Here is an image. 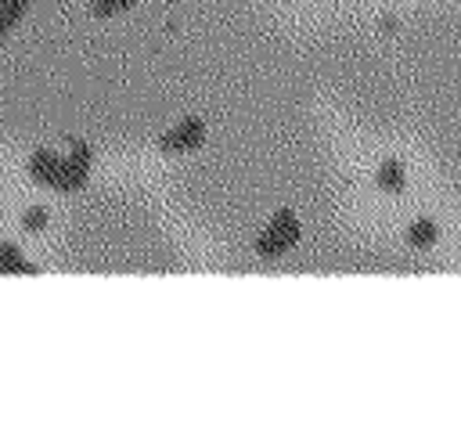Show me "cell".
<instances>
[{
    "label": "cell",
    "mask_w": 461,
    "mask_h": 436,
    "mask_svg": "<svg viewBox=\"0 0 461 436\" xmlns=\"http://www.w3.org/2000/svg\"><path fill=\"white\" fill-rule=\"evenodd\" d=\"M90 162H94V151L83 141H68V151L36 148L29 155V177L50 191L72 195L90 180Z\"/></svg>",
    "instance_id": "1"
},
{
    "label": "cell",
    "mask_w": 461,
    "mask_h": 436,
    "mask_svg": "<svg viewBox=\"0 0 461 436\" xmlns=\"http://www.w3.org/2000/svg\"><path fill=\"white\" fill-rule=\"evenodd\" d=\"M299 238H303V227H299V216L292 213V209H277L274 216H270V223L259 231V238H256V256H263V259H281L288 249H295L299 245Z\"/></svg>",
    "instance_id": "2"
},
{
    "label": "cell",
    "mask_w": 461,
    "mask_h": 436,
    "mask_svg": "<svg viewBox=\"0 0 461 436\" xmlns=\"http://www.w3.org/2000/svg\"><path fill=\"white\" fill-rule=\"evenodd\" d=\"M205 123L202 119H180L176 126H169L162 137H158V148L166 151V155H187V151H198L202 144H205Z\"/></svg>",
    "instance_id": "3"
},
{
    "label": "cell",
    "mask_w": 461,
    "mask_h": 436,
    "mask_svg": "<svg viewBox=\"0 0 461 436\" xmlns=\"http://www.w3.org/2000/svg\"><path fill=\"white\" fill-rule=\"evenodd\" d=\"M375 184H378L382 191H389V195H400V191L407 187V169H403V162L385 159V162L375 169Z\"/></svg>",
    "instance_id": "4"
},
{
    "label": "cell",
    "mask_w": 461,
    "mask_h": 436,
    "mask_svg": "<svg viewBox=\"0 0 461 436\" xmlns=\"http://www.w3.org/2000/svg\"><path fill=\"white\" fill-rule=\"evenodd\" d=\"M25 11H29V0H0V43L18 29Z\"/></svg>",
    "instance_id": "5"
},
{
    "label": "cell",
    "mask_w": 461,
    "mask_h": 436,
    "mask_svg": "<svg viewBox=\"0 0 461 436\" xmlns=\"http://www.w3.org/2000/svg\"><path fill=\"white\" fill-rule=\"evenodd\" d=\"M403 238H407V245H414V249H432V245L439 241V227H436V220H414Z\"/></svg>",
    "instance_id": "6"
},
{
    "label": "cell",
    "mask_w": 461,
    "mask_h": 436,
    "mask_svg": "<svg viewBox=\"0 0 461 436\" xmlns=\"http://www.w3.org/2000/svg\"><path fill=\"white\" fill-rule=\"evenodd\" d=\"M0 274H36V267L22 256V249H18V245L0 241Z\"/></svg>",
    "instance_id": "7"
},
{
    "label": "cell",
    "mask_w": 461,
    "mask_h": 436,
    "mask_svg": "<svg viewBox=\"0 0 461 436\" xmlns=\"http://www.w3.org/2000/svg\"><path fill=\"white\" fill-rule=\"evenodd\" d=\"M47 223H50V213H47L43 205H29V209L22 213V231H29V234H40Z\"/></svg>",
    "instance_id": "8"
},
{
    "label": "cell",
    "mask_w": 461,
    "mask_h": 436,
    "mask_svg": "<svg viewBox=\"0 0 461 436\" xmlns=\"http://www.w3.org/2000/svg\"><path fill=\"white\" fill-rule=\"evenodd\" d=\"M137 0H94L90 4V11L97 14V18H112V14H122V11H130Z\"/></svg>",
    "instance_id": "9"
}]
</instances>
